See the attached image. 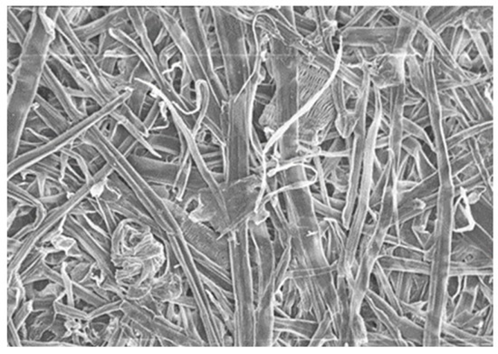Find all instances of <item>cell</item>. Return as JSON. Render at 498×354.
<instances>
[{
  "instance_id": "obj_22",
  "label": "cell",
  "mask_w": 498,
  "mask_h": 354,
  "mask_svg": "<svg viewBox=\"0 0 498 354\" xmlns=\"http://www.w3.org/2000/svg\"><path fill=\"white\" fill-rule=\"evenodd\" d=\"M178 51L177 46H175L174 42H172L164 46V48L162 51H160V55H158L160 66H162L163 73L165 75H167V73H169V70H171L169 61L175 57V55L177 54Z\"/></svg>"
},
{
  "instance_id": "obj_19",
  "label": "cell",
  "mask_w": 498,
  "mask_h": 354,
  "mask_svg": "<svg viewBox=\"0 0 498 354\" xmlns=\"http://www.w3.org/2000/svg\"><path fill=\"white\" fill-rule=\"evenodd\" d=\"M116 112L124 116L126 120H128V122L133 124L146 139L148 138L149 134H151V131L146 128L145 122L140 121V117L137 116L136 114L133 112V110L126 104V102L121 105V106L116 110Z\"/></svg>"
},
{
  "instance_id": "obj_23",
  "label": "cell",
  "mask_w": 498,
  "mask_h": 354,
  "mask_svg": "<svg viewBox=\"0 0 498 354\" xmlns=\"http://www.w3.org/2000/svg\"><path fill=\"white\" fill-rule=\"evenodd\" d=\"M117 64H118V60L114 59V58H104L99 63V66L104 75H113Z\"/></svg>"
},
{
  "instance_id": "obj_1",
  "label": "cell",
  "mask_w": 498,
  "mask_h": 354,
  "mask_svg": "<svg viewBox=\"0 0 498 354\" xmlns=\"http://www.w3.org/2000/svg\"><path fill=\"white\" fill-rule=\"evenodd\" d=\"M28 37L21 46L17 68L10 75L12 82L8 95V155L19 150L20 140L41 86L43 73L48 62L50 45L57 37L46 32L37 8L28 26Z\"/></svg>"
},
{
  "instance_id": "obj_18",
  "label": "cell",
  "mask_w": 498,
  "mask_h": 354,
  "mask_svg": "<svg viewBox=\"0 0 498 354\" xmlns=\"http://www.w3.org/2000/svg\"><path fill=\"white\" fill-rule=\"evenodd\" d=\"M49 53L55 55V57L61 58V59L68 61L69 63L75 58L68 43L58 33L55 39L50 45Z\"/></svg>"
},
{
  "instance_id": "obj_13",
  "label": "cell",
  "mask_w": 498,
  "mask_h": 354,
  "mask_svg": "<svg viewBox=\"0 0 498 354\" xmlns=\"http://www.w3.org/2000/svg\"><path fill=\"white\" fill-rule=\"evenodd\" d=\"M421 61L415 55L406 58V79L409 86L424 99L425 84Z\"/></svg>"
},
{
  "instance_id": "obj_17",
  "label": "cell",
  "mask_w": 498,
  "mask_h": 354,
  "mask_svg": "<svg viewBox=\"0 0 498 354\" xmlns=\"http://www.w3.org/2000/svg\"><path fill=\"white\" fill-rule=\"evenodd\" d=\"M336 77L344 82L349 86L361 88L363 80V71L360 70L351 69L350 67L340 64L338 70H337Z\"/></svg>"
},
{
  "instance_id": "obj_9",
  "label": "cell",
  "mask_w": 498,
  "mask_h": 354,
  "mask_svg": "<svg viewBox=\"0 0 498 354\" xmlns=\"http://www.w3.org/2000/svg\"><path fill=\"white\" fill-rule=\"evenodd\" d=\"M55 136L62 133L73 124L60 109L38 93L32 109Z\"/></svg>"
},
{
  "instance_id": "obj_24",
  "label": "cell",
  "mask_w": 498,
  "mask_h": 354,
  "mask_svg": "<svg viewBox=\"0 0 498 354\" xmlns=\"http://www.w3.org/2000/svg\"><path fill=\"white\" fill-rule=\"evenodd\" d=\"M137 140L133 138L131 134H129L126 139L124 140L121 146L118 148L120 152H122V155L127 156L129 153H131L133 151V148L138 145Z\"/></svg>"
},
{
  "instance_id": "obj_21",
  "label": "cell",
  "mask_w": 498,
  "mask_h": 354,
  "mask_svg": "<svg viewBox=\"0 0 498 354\" xmlns=\"http://www.w3.org/2000/svg\"><path fill=\"white\" fill-rule=\"evenodd\" d=\"M430 46V41L420 31H417L412 43V50L414 52L416 57L420 58L421 60H423L427 51H429Z\"/></svg>"
},
{
  "instance_id": "obj_15",
  "label": "cell",
  "mask_w": 498,
  "mask_h": 354,
  "mask_svg": "<svg viewBox=\"0 0 498 354\" xmlns=\"http://www.w3.org/2000/svg\"><path fill=\"white\" fill-rule=\"evenodd\" d=\"M8 43L19 46H23L28 33L25 25L20 21L19 17L10 8H8Z\"/></svg>"
},
{
  "instance_id": "obj_3",
  "label": "cell",
  "mask_w": 498,
  "mask_h": 354,
  "mask_svg": "<svg viewBox=\"0 0 498 354\" xmlns=\"http://www.w3.org/2000/svg\"><path fill=\"white\" fill-rule=\"evenodd\" d=\"M178 14H180V21L183 26V30L185 31L190 42L197 53L199 59L203 67L207 76L208 86L213 95V98L218 102L219 106H221V104L228 100V95L214 66L212 46L201 22V8H178Z\"/></svg>"
},
{
  "instance_id": "obj_20",
  "label": "cell",
  "mask_w": 498,
  "mask_h": 354,
  "mask_svg": "<svg viewBox=\"0 0 498 354\" xmlns=\"http://www.w3.org/2000/svg\"><path fill=\"white\" fill-rule=\"evenodd\" d=\"M120 45H121V43L111 36L109 32L100 36L98 40V54L95 57L98 64L100 61L102 60V55H104L105 53L113 50V49L116 48L117 46Z\"/></svg>"
},
{
  "instance_id": "obj_6",
  "label": "cell",
  "mask_w": 498,
  "mask_h": 354,
  "mask_svg": "<svg viewBox=\"0 0 498 354\" xmlns=\"http://www.w3.org/2000/svg\"><path fill=\"white\" fill-rule=\"evenodd\" d=\"M406 58L404 55H387L376 58L368 66L371 86L378 90H383L405 84Z\"/></svg>"
},
{
  "instance_id": "obj_2",
  "label": "cell",
  "mask_w": 498,
  "mask_h": 354,
  "mask_svg": "<svg viewBox=\"0 0 498 354\" xmlns=\"http://www.w3.org/2000/svg\"><path fill=\"white\" fill-rule=\"evenodd\" d=\"M216 43L223 66L228 98L236 96L251 76L245 22L225 8H212Z\"/></svg>"
},
{
  "instance_id": "obj_11",
  "label": "cell",
  "mask_w": 498,
  "mask_h": 354,
  "mask_svg": "<svg viewBox=\"0 0 498 354\" xmlns=\"http://www.w3.org/2000/svg\"><path fill=\"white\" fill-rule=\"evenodd\" d=\"M57 57L59 63L62 64L67 75H69V77L75 82L76 86L79 87V89L84 91V92L86 93L91 100L95 102L100 107L104 106V105L107 104V100L102 97V95L99 93V91L96 88L93 82L90 80V78L84 76V74H86L84 70L77 68V67L69 63L68 61L61 59V58L57 57Z\"/></svg>"
},
{
  "instance_id": "obj_14",
  "label": "cell",
  "mask_w": 498,
  "mask_h": 354,
  "mask_svg": "<svg viewBox=\"0 0 498 354\" xmlns=\"http://www.w3.org/2000/svg\"><path fill=\"white\" fill-rule=\"evenodd\" d=\"M178 136H168L166 133H152L149 134L147 138L149 145H151L152 150H160L169 153H176V150H178L180 145H183L184 138L183 134L177 130Z\"/></svg>"
},
{
  "instance_id": "obj_10",
  "label": "cell",
  "mask_w": 498,
  "mask_h": 354,
  "mask_svg": "<svg viewBox=\"0 0 498 354\" xmlns=\"http://www.w3.org/2000/svg\"><path fill=\"white\" fill-rule=\"evenodd\" d=\"M140 64H142V61L136 55L122 58V59L118 60V64H117L119 74L113 75H104L105 77L107 78L111 86L117 92L119 93H124L126 91L131 89L134 75H136L137 69L139 68Z\"/></svg>"
},
{
  "instance_id": "obj_8",
  "label": "cell",
  "mask_w": 498,
  "mask_h": 354,
  "mask_svg": "<svg viewBox=\"0 0 498 354\" xmlns=\"http://www.w3.org/2000/svg\"><path fill=\"white\" fill-rule=\"evenodd\" d=\"M41 86L48 89L54 95L58 104L62 107L63 112L72 124H75L87 117L78 109L75 99L70 95L67 86H64L63 82L57 77L48 64L44 70Z\"/></svg>"
},
{
  "instance_id": "obj_4",
  "label": "cell",
  "mask_w": 498,
  "mask_h": 354,
  "mask_svg": "<svg viewBox=\"0 0 498 354\" xmlns=\"http://www.w3.org/2000/svg\"><path fill=\"white\" fill-rule=\"evenodd\" d=\"M335 117L329 86L315 104L297 119L299 139L302 145L319 146L324 142L331 130L335 127Z\"/></svg>"
},
{
  "instance_id": "obj_5",
  "label": "cell",
  "mask_w": 498,
  "mask_h": 354,
  "mask_svg": "<svg viewBox=\"0 0 498 354\" xmlns=\"http://www.w3.org/2000/svg\"><path fill=\"white\" fill-rule=\"evenodd\" d=\"M55 24L57 33L60 34L68 43L75 57L86 69L88 77L95 84L102 97L108 102L113 101L117 96L121 95L111 86L107 78L105 77L104 73L100 68L98 61L95 59V54H93L90 49L87 48L86 44L82 42L76 36L74 28L67 21L62 10H61L57 19L55 20Z\"/></svg>"
},
{
  "instance_id": "obj_12",
  "label": "cell",
  "mask_w": 498,
  "mask_h": 354,
  "mask_svg": "<svg viewBox=\"0 0 498 354\" xmlns=\"http://www.w3.org/2000/svg\"><path fill=\"white\" fill-rule=\"evenodd\" d=\"M154 84L147 82L134 79L131 86V95L129 97L126 104L133 110L137 116L142 115L143 107L147 104L148 96L151 95L154 89Z\"/></svg>"
},
{
  "instance_id": "obj_7",
  "label": "cell",
  "mask_w": 498,
  "mask_h": 354,
  "mask_svg": "<svg viewBox=\"0 0 498 354\" xmlns=\"http://www.w3.org/2000/svg\"><path fill=\"white\" fill-rule=\"evenodd\" d=\"M130 23L127 8H110L104 17L74 29L79 39L86 43L98 36L108 33L113 28L121 29L131 36L136 32Z\"/></svg>"
},
{
  "instance_id": "obj_16",
  "label": "cell",
  "mask_w": 498,
  "mask_h": 354,
  "mask_svg": "<svg viewBox=\"0 0 498 354\" xmlns=\"http://www.w3.org/2000/svg\"><path fill=\"white\" fill-rule=\"evenodd\" d=\"M403 131L406 136L413 137V138L423 142L425 145L429 146L433 152H435L434 145H433V142L430 139L429 134L427 133L426 130H424L420 125L415 124L411 120L405 118V117L403 118Z\"/></svg>"
}]
</instances>
